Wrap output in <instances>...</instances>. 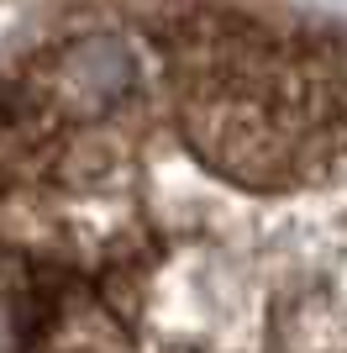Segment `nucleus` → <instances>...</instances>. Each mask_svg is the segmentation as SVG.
Returning <instances> with one entry per match:
<instances>
[{
    "instance_id": "f257e3e1",
    "label": "nucleus",
    "mask_w": 347,
    "mask_h": 353,
    "mask_svg": "<svg viewBox=\"0 0 347 353\" xmlns=\"http://www.w3.org/2000/svg\"><path fill=\"white\" fill-rule=\"evenodd\" d=\"M11 353H347V32L163 0L11 79Z\"/></svg>"
}]
</instances>
